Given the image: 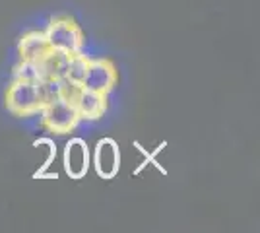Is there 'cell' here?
I'll use <instances>...</instances> for the list:
<instances>
[{
	"label": "cell",
	"mask_w": 260,
	"mask_h": 233,
	"mask_svg": "<svg viewBox=\"0 0 260 233\" xmlns=\"http://www.w3.org/2000/svg\"><path fill=\"white\" fill-rule=\"evenodd\" d=\"M41 76L53 78V80H64L66 76V64H68V55L58 53V51H49L47 55L37 62Z\"/></svg>",
	"instance_id": "9"
},
{
	"label": "cell",
	"mask_w": 260,
	"mask_h": 233,
	"mask_svg": "<svg viewBox=\"0 0 260 233\" xmlns=\"http://www.w3.org/2000/svg\"><path fill=\"white\" fill-rule=\"evenodd\" d=\"M95 173L101 179H113L120 169V150L113 138H101L95 144V152L91 157Z\"/></svg>",
	"instance_id": "5"
},
{
	"label": "cell",
	"mask_w": 260,
	"mask_h": 233,
	"mask_svg": "<svg viewBox=\"0 0 260 233\" xmlns=\"http://www.w3.org/2000/svg\"><path fill=\"white\" fill-rule=\"evenodd\" d=\"M43 31L47 37V43L53 51L64 53L68 56L86 51V34L80 27V23L68 14L51 16Z\"/></svg>",
	"instance_id": "2"
},
{
	"label": "cell",
	"mask_w": 260,
	"mask_h": 233,
	"mask_svg": "<svg viewBox=\"0 0 260 233\" xmlns=\"http://www.w3.org/2000/svg\"><path fill=\"white\" fill-rule=\"evenodd\" d=\"M41 70L37 62L31 60H18L16 66L12 68V80H25V82H37L41 80Z\"/></svg>",
	"instance_id": "11"
},
{
	"label": "cell",
	"mask_w": 260,
	"mask_h": 233,
	"mask_svg": "<svg viewBox=\"0 0 260 233\" xmlns=\"http://www.w3.org/2000/svg\"><path fill=\"white\" fill-rule=\"evenodd\" d=\"M39 121L47 132L56 134V136H66V134L74 132L82 124V119L78 115L74 103L62 97L45 105L43 111L39 113Z\"/></svg>",
	"instance_id": "3"
},
{
	"label": "cell",
	"mask_w": 260,
	"mask_h": 233,
	"mask_svg": "<svg viewBox=\"0 0 260 233\" xmlns=\"http://www.w3.org/2000/svg\"><path fill=\"white\" fill-rule=\"evenodd\" d=\"M87 64H89V55H87L86 51L78 53V55H70L68 56V64H66L64 80L76 84V86H82L87 72Z\"/></svg>",
	"instance_id": "10"
},
{
	"label": "cell",
	"mask_w": 260,
	"mask_h": 233,
	"mask_svg": "<svg viewBox=\"0 0 260 233\" xmlns=\"http://www.w3.org/2000/svg\"><path fill=\"white\" fill-rule=\"evenodd\" d=\"M74 107L82 122H99L109 109V95L82 86L74 99Z\"/></svg>",
	"instance_id": "6"
},
{
	"label": "cell",
	"mask_w": 260,
	"mask_h": 233,
	"mask_svg": "<svg viewBox=\"0 0 260 233\" xmlns=\"http://www.w3.org/2000/svg\"><path fill=\"white\" fill-rule=\"evenodd\" d=\"M64 171L70 179L86 177L87 169L91 165V154L86 140L82 138H70L64 148Z\"/></svg>",
	"instance_id": "7"
},
{
	"label": "cell",
	"mask_w": 260,
	"mask_h": 233,
	"mask_svg": "<svg viewBox=\"0 0 260 233\" xmlns=\"http://www.w3.org/2000/svg\"><path fill=\"white\" fill-rule=\"evenodd\" d=\"M119 84V70L107 56H89V64L84 78V88L109 95Z\"/></svg>",
	"instance_id": "4"
},
{
	"label": "cell",
	"mask_w": 260,
	"mask_h": 233,
	"mask_svg": "<svg viewBox=\"0 0 260 233\" xmlns=\"http://www.w3.org/2000/svg\"><path fill=\"white\" fill-rule=\"evenodd\" d=\"M4 105L6 111L16 119H33L39 117L47 101L43 97L41 82H25V80H12L4 91Z\"/></svg>",
	"instance_id": "1"
},
{
	"label": "cell",
	"mask_w": 260,
	"mask_h": 233,
	"mask_svg": "<svg viewBox=\"0 0 260 233\" xmlns=\"http://www.w3.org/2000/svg\"><path fill=\"white\" fill-rule=\"evenodd\" d=\"M49 51H51V47L47 43V37H45L43 29H29L23 35H20V39L16 43L18 60L39 62Z\"/></svg>",
	"instance_id": "8"
}]
</instances>
